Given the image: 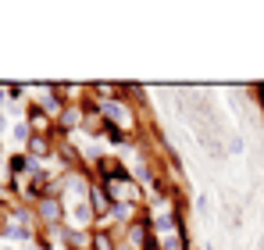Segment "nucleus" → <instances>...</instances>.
I'll return each instance as SVG.
<instances>
[{"instance_id": "10", "label": "nucleus", "mask_w": 264, "mask_h": 250, "mask_svg": "<svg viewBox=\"0 0 264 250\" xmlns=\"http://www.w3.org/2000/svg\"><path fill=\"white\" fill-rule=\"evenodd\" d=\"M4 250H7V247H4Z\"/></svg>"}, {"instance_id": "7", "label": "nucleus", "mask_w": 264, "mask_h": 250, "mask_svg": "<svg viewBox=\"0 0 264 250\" xmlns=\"http://www.w3.org/2000/svg\"><path fill=\"white\" fill-rule=\"evenodd\" d=\"M14 140H29V129L25 125H14Z\"/></svg>"}, {"instance_id": "5", "label": "nucleus", "mask_w": 264, "mask_h": 250, "mask_svg": "<svg viewBox=\"0 0 264 250\" xmlns=\"http://www.w3.org/2000/svg\"><path fill=\"white\" fill-rule=\"evenodd\" d=\"M93 208H97V211H107V200H104V193H93Z\"/></svg>"}, {"instance_id": "1", "label": "nucleus", "mask_w": 264, "mask_h": 250, "mask_svg": "<svg viewBox=\"0 0 264 250\" xmlns=\"http://www.w3.org/2000/svg\"><path fill=\"white\" fill-rule=\"evenodd\" d=\"M107 114H111L114 122H121V125H129V122H132V118H129V111L121 107V104H107Z\"/></svg>"}, {"instance_id": "2", "label": "nucleus", "mask_w": 264, "mask_h": 250, "mask_svg": "<svg viewBox=\"0 0 264 250\" xmlns=\"http://www.w3.org/2000/svg\"><path fill=\"white\" fill-rule=\"evenodd\" d=\"M43 218H61V204L57 200H43Z\"/></svg>"}, {"instance_id": "6", "label": "nucleus", "mask_w": 264, "mask_h": 250, "mask_svg": "<svg viewBox=\"0 0 264 250\" xmlns=\"http://www.w3.org/2000/svg\"><path fill=\"white\" fill-rule=\"evenodd\" d=\"M7 236H11V240H25V229H18V225H11V229H7Z\"/></svg>"}, {"instance_id": "9", "label": "nucleus", "mask_w": 264, "mask_h": 250, "mask_svg": "<svg viewBox=\"0 0 264 250\" xmlns=\"http://www.w3.org/2000/svg\"><path fill=\"white\" fill-rule=\"evenodd\" d=\"M0 100H4V90H0Z\"/></svg>"}, {"instance_id": "8", "label": "nucleus", "mask_w": 264, "mask_h": 250, "mask_svg": "<svg viewBox=\"0 0 264 250\" xmlns=\"http://www.w3.org/2000/svg\"><path fill=\"white\" fill-rule=\"evenodd\" d=\"M97 250H114V247L107 243V236H97Z\"/></svg>"}, {"instance_id": "3", "label": "nucleus", "mask_w": 264, "mask_h": 250, "mask_svg": "<svg viewBox=\"0 0 264 250\" xmlns=\"http://www.w3.org/2000/svg\"><path fill=\"white\" fill-rule=\"evenodd\" d=\"M14 172H36V161L33 157H14Z\"/></svg>"}, {"instance_id": "4", "label": "nucleus", "mask_w": 264, "mask_h": 250, "mask_svg": "<svg viewBox=\"0 0 264 250\" xmlns=\"http://www.w3.org/2000/svg\"><path fill=\"white\" fill-rule=\"evenodd\" d=\"M72 214H75V222H79V225H86V222H89V208H86L82 200L75 204V211H72Z\"/></svg>"}]
</instances>
